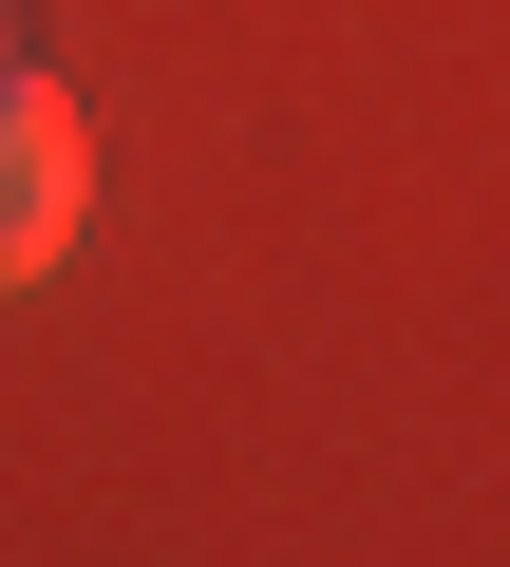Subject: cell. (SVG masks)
Listing matches in <instances>:
<instances>
[{
	"mask_svg": "<svg viewBox=\"0 0 510 567\" xmlns=\"http://www.w3.org/2000/svg\"><path fill=\"white\" fill-rule=\"evenodd\" d=\"M0 58H20V39H0Z\"/></svg>",
	"mask_w": 510,
	"mask_h": 567,
	"instance_id": "7a4b0ae2",
	"label": "cell"
},
{
	"mask_svg": "<svg viewBox=\"0 0 510 567\" xmlns=\"http://www.w3.org/2000/svg\"><path fill=\"white\" fill-rule=\"evenodd\" d=\"M76 189H95V133H76V95L0 58V284H39V265L76 246Z\"/></svg>",
	"mask_w": 510,
	"mask_h": 567,
	"instance_id": "6da1fadb",
	"label": "cell"
}]
</instances>
